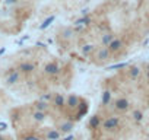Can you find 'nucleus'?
<instances>
[{
    "instance_id": "obj_12",
    "label": "nucleus",
    "mask_w": 149,
    "mask_h": 140,
    "mask_svg": "<svg viewBox=\"0 0 149 140\" xmlns=\"http://www.w3.org/2000/svg\"><path fill=\"white\" fill-rule=\"evenodd\" d=\"M72 129H73V121H67V123L60 125V130L61 131H70Z\"/></svg>"
},
{
    "instance_id": "obj_9",
    "label": "nucleus",
    "mask_w": 149,
    "mask_h": 140,
    "mask_svg": "<svg viewBox=\"0 0 149 140\" xmlns=\"http://www.w3.org/2000/svg\"><path fill=\"white\" fill-rule=\"evenodd\" d=\"M34 64H32V63L31 61H25V63H22V64H21V72L22 73H31L32 70H34Z\"/></svg>"
},
{
    "instance_id": "obj_4",
    "label": "nucleus",
    "mask_w": 149,
    "mask_h": 140,
    "mask_svg": "<svg viewBox=\"0 0 149 140\" xmlns=\"http://www.w3.org/2000/svg\"><path fill=\"white\" fill-rule=\"evenodd\" d=\"M86 111H88V102L82 98L80 99V104H79V107L74 109V112L72 114V120L74 121V120H80L85 114H86Z\"/></svg>"
},
{
    "instance_id": "obj_16",
    "label": "nucleus",
    "mask_w": 149,
    "mask_h": 140,
    "mask_svg": "<svg viewBox=\"0 0 149 140\" xmlns=\"http://www.w3.org/2000/svg\"><path fill=\"white\" fill-rule=\"evenodd\" d=\"M146 79L149 80V70H146Z\"/></svg>"
},
{
    "instance_id": "obj_1",
    "label": "nucleus",
    "mask_w": 149,
    "mask_h": 140,
    "mask_svg": "<svg viewBox=\"0 0 149 140\" xmlns=\"http://www.w3.org/2000/svg\"><path fill=\"white\" fill-rule=\"evenodd\" d=\"M120 125V117L118 115H108L102 120L101 129L107 130V131H113L114 129H118Z\"/></svg>"
},
{
    "instance_id": "obj_14",
    "label": "nucleus",
    "mask_w": 149,
    "mask_h": 140,
    "mask_svg": "<svg viewBox=\"0 0 149 140\" xmlns=\"http://www.w3.org/2000/svg\"><path fill=\"white\" fill-rule=\"evenodd\" d=\"M133 120L134 121H142L143 120V114H142V111H139V109H134L133 111Z\"/></svg>"
},
{
    "instance_id": "obj_7",
    "label": "nucleus",
    "mask_w": 149,
    "mask_h": 140,
    "mask_svg": "<svg viewBox=\"0 0 149 140\" xmlns=\"http://www.w3.org/2000/svg\"><path fill=\"white\" fill-rule=\"evenodd\" d=\"M59 64L56 61H50V63H47L45 64V67H44V73L45 74H48V76H56L57 73H59Z\"/></svg>"
},
{
    "instance_id": "obj_2",
    "label": "nucleus",
    "mask_w": 149,
    "mask_h": 140,
    "mask_svg": "<svg viewBox=\"0 0 149 140\" xmlns=\"http://www.w3.org/2000/svg\"><path fill=\"white\" fill-rule=\"evenodd\" d=\"M111 105H113V109L116 112H127L130 109V102L126 98H117L111 102Z\"/></svg>"
},
{
    "instance_id": "obj_5",
    "label": "nucleus",
    "mask_w": 149,
    "mask_h": 140,
    "mask_svg": "<svg viewBox=\"0 0 149 140\" xmlns=\"http://www.w3.org/2000/svg\"><path fill=\"white\" fill-rule=\"evenodd\" d=\"M51 105L56 107V109L59 111H65V107H66V98L60 94H56L51 96Z\"/></svg>"
},
{
    "instance_id": "obj_3",
    "label": "nucleus",
    "mask_w": 149,
    "mask_h": 140,
    "mask_svg": "<svg viewBox=\"0 0 149 140\" xmlns=\"http://www.w3.org/2000/svg\"><path fill=\"white\" fill-rule=\"evenodd\" d=\"M108 50H110V53H111V56H118L123 50H124V44H123V41L120 40V38H113V40L110 41V44H108V47H107Z\"/></svg>"
},
{
    "instance_id": "obj_11",
    "label": "nucleus",
    "mask_w": 149,
    "mask_h": 140,
    "mask_svg": "<svg viewBox=\"0 0 149 140\" xmlns=\"http://www.w3.org/2000/svg\"><path fill=\"white\" fill-rule=\"evenodd\" d=\"M129 74H130V78H132V79L139 78V74H140L139 67H130V69H129Z\"/></svg>"
},
{
    "instance_id": "obj_6",
    "label": "nucleus",
    "mask_w": 149,
    "mask_h": 140,
    "mask_svg": "<svg viewBox=\"0 0 149 140\" xmlns=\"http://www.w3.org/2000/svg\"><path fill=\"white\" fill-rule=\"evenodd\" d=\"M95 58H98V61H107L111 58V53L108 48H98L95 51Z\"/></svg>"
},
{
    "instance_id": "obj_8",
    "label": "nucleus",
    "mask_w": 149,
    "mask_h": 140,
    "mask_svg": "<svg viewBox=\"0 0 149 140\" xmlns=\"http://www.w3.org/2000/svg\"><path fill=\"white\" fill-rule=\"evenodd\" d=\"M101 124H102L101 117H99V115H94L89 120V129L91 130H98V129H101Z\"/></svg>"
},
{
    "instance_id": "obj_15",
    "label": "nucleus",
    "mask_w": 149,
    "mask_h": 140,
    "mask_svg": "<svg viewBox=\"0 0 149 140\" xmlns=\"http://www.w3.org/2000/svg\"><path fill=\"white\" fill-rule=\"evenodd\" d=\"M80 51H82L85 56H89V54L92 53V45H83V47L80 48Z\"/></svg>"
},
{
    "instance_id": "obj_13",
    "label": "nucleus",
    "mask_w": 149,
    "mask_h": 140,
    "mask_svg": "<svg viewBox=\"0 0 149 140\" xmlns=\"http://www.w3.org/2000/svg\"><path fill=\"white\" fill-rule=\"evenodd\" d=\"M60 137V134H59V131H56V130H50L48 133H47V139L48 140H57Z\"/></svg>"
},
{
    "instance_id": "obj_10",
    "label": "nucleus",
    "mask_w": 149,
    "mask_h": 140,
    "mask_svg": "<svg viewBox=\"0 0 149 140\" xmlns=\"http://www.w3.org/2000/svg\"><path fill=\"white\" fill-rule=\"evenodd\" d=\"M110 102H111V92H110V91H104L102 98H101V104L105 107V105H108Z\"/></svg>"
}]
</instances>
